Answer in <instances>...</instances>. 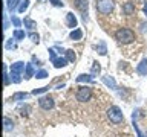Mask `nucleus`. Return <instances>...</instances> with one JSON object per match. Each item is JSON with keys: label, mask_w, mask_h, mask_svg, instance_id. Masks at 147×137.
<instances>
[{"label": "nucleus", "mask_w": 147, "mask_h": 137, "mask_svg": "<svg viewBox=\"0 0 147 137\" xmlns=\"http://www.w3.org/2000/svg\"><path fill=\"white\" fill-rule=\"evenodd\" d=\"M95 49H96V52H98L100 55H106V53H107V46H106L104 41H100V43L95 46Z\"/></svg>", "instance_id": "obj_20"}, {"label": "nucleus", "mask_w": 147, "mask_h": 137, "mask_svg": "<svg viewBox=\"0 0 147 137\" xmlns=\"http://www.w3.org/2000/svg\"><path fill=\"white\" fill-rule=\"evenodd\" d=\"M31 110H32V108H31L29 104H22L20 107H18V111H20L22 116H28V114L31 113Z\"/></svg>", "instance_id": "obj_21"}, {"label": "nucleus", "mask_w": 147, "mask_h": 137, "mask_svg": "<svg viewBox=\"0 0 147 137\" xmlns=\"http://www.w3.org/2000/svg\"><path fill=\"white\" fill-rule=\"evenodd\" d=\"M132 125H133V130H135V132H136L138 137H146V136L141 132V130H140V126H138V123H136L135 119H132Z\"/></svg>", "instance_id": "obj_29"}, {"label": "nucleus", "mask_w": 147, "mask_h": 137, "mask_svg": "<svg viewBox=\"0 0 147 137\" xmlns=\"http://www.w3.org/2000/svg\"><path fill=\"white\" fill-rule=\"evenodd\" d=\"M77 82H86V84H92L94 82V76L92 75H87V73H81V75L77 76Z\"/></svg>", "instance_id": "obj_12"}, {"label": "nucleus", "mask_w": 147, "mask_h": 137, "mask_svg": "<svg viewBox=\"0 0 147 137\" xmlns=\"http://www.w3.org/2000/svg\"><path fill=\"white\" fill-rule=\"evenodd\" d=\"M51 88V87L49 85H45V87H40V88H34V90H32V94H41V93H46V91H48Z\"/></svg>", "instance_id": "obj_27"}, {"label": "nucleus", "mask_w": 147, "mask_h": 137, "mask_svg": "<svg viewBox=\"0 0 147 137\" xmlns=\"http://www.w3.org/2000/svg\"><path fill=\"white\" fill-rule=\"evenodd\" d=\"M66 25H67V27H72V31L77 29L78 20H77V17L74 15V12H67L66 14Z\"/></svg>", "instance_id": "obj_9"}, {"label": "nucleus", "mask_w": 147, "mask_h": 137, "mask_svg": "<svg viewBox=\"0 0 147 137\" xmlns=\"http://www.w3.org/2000/svg\"><path fill=\"white\" fill-rule=\"evenodd\" d=\"M23 25H25V27H28V29H35L37 27V23L32 20V18H29V17H25L23 18Z\"/></svg>", "instance_id": "obj_19"}, {"label": "nucleus", "mask_w": 147, "mask_h": 137, "mask_svg": "<svg viewBox=\"0 0 147 137\" xmlns=\"http://www.w3.org/2000/svg\"><path fill=\"white\" fill-rule=\"evenodd\" d=\"M101 81H103V84H104L106 87H107V88L117 90V81H115L110 75H104V76H101Z\"/></svg>", "instance_id": "obj_8"}, {"label": "nucleus", "mask_w": 147, "mask_h": 137, "mask_svg": "<svg viewBox=\"0 0 147 137\" xmlns=\"http://www.w3.org/2000/svg\"><path fill=\"white\" fill-rule=\"evenodd\" d=\"M3 130L5 131H12L14 130V120H12V119H9L8 116L3 117Z\"/></svg>", "instance_id": "obj_14"}, {"label": "nucleus", "mask_w": 147, "mask_h": 137, "mask_svg": "<svg viewBox=\"0 0 147 137\" xmlns=\"http://www.w3.org/2000/svg\"><path fill=\"white\" fill-rule=\"evenodd\" d=\"M67 59L66 58H63V57H60V58H57V59H55V61L52 63L54 64V67L55 68H61V67H66L67 66Z\"/></svg>", "instance_id": "obj_16"}, {"label": "nucleus", "mask_w": 147, "mask_h": 137, "mask_svg": "<svg viewBox=\"0 0 147 137\" xmlns=\"http://www.w3.org/2000/svg\"><path fill=\"white\" fill-rule=\"evenodd\" d=\"M29 3H31L29 0H22V3L18 5V9H17V11L20 12V14H23V12H25L28 8H29Z\"/></svg>", "instance_id": "obj_25"}, {"label": "nucleus", "mask_w": 147, "mask_h": 137, "mask_svg": "<svg viewBox=\"0 0 147 137\" xmlns=\"http://www.w3.org/2000/svg\"><path fill=\"white\" fill-rule=\"evenodd\" d=\"M22 3V0H6V8L11 12H14L16 9H18V5Z\"/></svg>", "instance_id": "obj_15"}, {"label": "nucleus", "mask_w": 147, "mask_h": 137, "mask_svg": "<svg viewBox=\"0 0 147 137\" xmlns=\"http://www.w3.org/2000/svg\"><path fill=\"white\" fill-rule=\"evenodd\" d=\"M64 55H66V59L69 63H75V59H77V55H75V52H74L72 49H67L66 52H64Z\"/></svg>", "instance_id": "obj_22"}, {"label": "nucleus", "mask_w": 147, "mask_h": 137, "mask_svg": "<svg viewBox=\"0 0 147 137\" xmlns=\"http://www.w3.org/2000/svg\"><path fill=\"white\" fill-rule=\"evenodd\" d=\"M136 73L140 76H147V58H142L136 66Z\"/></svg>", "instance_id": "obj_10"}, {"label": "nucleus", "mask_w": 147, "mask_h": 137, "mask_svg": "<svg viewBox=\"0 0 147 137\" xmlns=\"http://www.w3.org/2000/svg\"><path fill=\"white\" fill-rule=\"evenodd\" d=\"M142 11H144V14L147 15V2H144V6H142Z\"/></svg>", "instance_id": "obj_36"}, {"label": "nucleus", "mask_w": 147, "mask_h": 137, "mask_svg": "<svg viewBox=\"0 0 147 137\" xmlns=\"http://www.w3.org/2000/svg\"><path fill=\"white\" fill-rule=\"evenodd\" d=\"M35 70H34V66L31 63H26V68H25V79H31L32 76H35Z\"/></svg>", "instance_id": "obj_13"}, {"label": "nucleus", "mask_w": 147, "mask_h": 137, "mask_svg": "<svg viewBox=\"0 0 147 137\" xmlns=\"http://www.w3.org/2000/svg\"><path fill=\"white\" fill-rule=\"evenodd\" d=\"M25 68H26V64L23 61L12 63V66H11V81L14 84H20L22 82V73L25 72Z\"/></svg>", "instance_id": "obj_3"}, {"label": "nucleus", "mask_w": 147, "mask_h": 137, "mask_svg": "<svg viewBox=\"0 0 147 137\" xmlns=\"http://www.w3.org/2000/svg\"><path fill=\"white\" fill-rule=\"evenodd\" d=\"M38 105H40L41 110H45V111H49V110H52V108L55 107V100H54L52 96L45 94V96H41V98L38 99Z\"/></svg>", "instance_id": "obj_6"}, {"label": "nucleus", "mask_w": 147, "mask_h": 137, "mask_svg": "<svg viewBox=\"0 0 147 137\" xmlns=\"http://www.w3.org/2000/svg\"><path fill=\"white\" fill-rule=\"evenodd\" d=\"M74 3H75V8L80 9V11L84 14V20H86V15H87V9H89V2L87 0H74Z\"/></svg>", "instance_id": "obj_7"}, {"label": "nucleus", "mask_w": 147, "mask_h": 137, "mask_svg": "<svg viewBox=\"0 0 147 137\" xmlns=\"http://www.w3.org/2000/svg\"><path fill=\"white\" fill-rule=\"evenodd\" d=\"M133 12H135V3L126 2L123 5V14H126V15H132Z\"/></svg>", "instance_id": "obj_11"}, {"label": "nucleus", "mask_w": 147, "mask_h": 137, "mask_svg": "<svg viewBox=\"0 0 147 137\" xmlns=\"http://www.w3.org/2000/svg\"><path fill=\"white\" fill-rule=\"evenodd\" d=\"M75 98H77L78 102H87V100H90V98H92V88L89 85L78 87V90L75 93Z\"/></svg>", "instance_id": "obj_5"}, {"label": "nucleus", "mask_w": 147, "mask_h": 137, "mask_svg": "<svg viewBox=\"0 0 147 137\" xmlns=\"http://www.w3.org/2000/svg\"><path fill=\"white\" fill-rule=\"evenodd\" d=\"M101 72V66L98 61H94L92 63V68H90V75H98V73Z\"/></svg>", "instance_id": "obj_24"}, {"label": "nucleus", "mask_w": 147, "mask_h": 137, "mask_svg": "<svg viewBox=\"0 0 147 137\" xmlns=\"http://www.w3.org/2000/svg\"><path fill=\"white\" fill-rule=\"evenodd\" d=\"M49 58H51V61H55L57 59V55H55V49H49Z\"/></svg>", "instance_id": "obj_33"}, {"label": "nucleus", "mask_w": 147, "mask_h": 137, "mask_svg": "<svg viewBox=\"0 0 147 137\" xmlns=\"http://www.w3.org/2000/svg\"><path fill=\"white\" fill-rule=\"evenodd\" d=\"M115 8V2L113 0H98L96 2V11L100 14H103V15H107L113 11Z\"/></svg>", "instance_id": "obj_4"}, {"label": "nucleus", "mask_w": 147, "mask_h": 137, "mask_svg": "<svg viewBox=\"0 0 147 137\" xmlns=\"http://www.w3.org/2000/svg\"><path fill=\"white\" fill-rule=\"evenodd\" d=\"M63 87H64V84H58V85H55V88L60 90V88H63Z\"/></svg>", "instance_id": "obj_37"}, {"label": "nucleus", "mask_w": 147, "mask_h": 137, "mask_svg": "<svg viewBox=\"0 0 147 137\" xmlns=\"http://www.w3.org/2000/svg\"><path fill=\"white\" fill-rule=\"evenodd\" d=\"M28 96H29V94H28L26 91H17V93H14L11 96V100H25Z\"/></svg>", "instance_id": "obj_18"}, {"label": "nucleus", "mask_w": 147, "mask_h": 137, "mask_svg": "<svg viewBox=\"0 0 147 137\" xmlns=\"http://www.w3.org/2000/svg\"><path fill=\"white\" fill-rule=\"evenodd\" d=\"M3 82H5V85H9L11 84V76L8 75V67H6V64L3 66Z\"/></svg>", "instance_id": "obj_23"}, {"label": "nucleus", "mask_w": 147, "mask_h": 137, "mask_svg": "<svg viewBox=\"0 0 147 137\" xmlns=\"http://www.w3.org/2000/svg\"><path fill=\"white\" fill-rule=\"evenodd\" d=\"M3 29L5 31L8 29V18H6V15H3Z\"/></svg>", "instance_id": "obj_35"}, {"label": "nucleus", "mask_w": 147, "mask_h": 137, "mask_svg": "<svg viewBox=\"0 0 147 137\" xmlns=\"http://www.w3.org/2000/svg\"><path fill=\"white\" fill-rule=\"evenodd\" d=\"M69 38L74 40V41L81 40V38H83V31H81V29H74L71 34H69Z\"/></svg>", "instance_id": "obj_17"}, {"label": "nucleus", "mask_w": 147, "mask_h": 137, "mask_svg": "<svg viewBox=\"0 0 147 137\" xmlns=\"http://www.w3.org/2000/svg\"><path fill=\"white\" fill-rule=\"evenodd\" d=\"M106 114H107V119L112 123H115V125H119V123L124 122V114L121 111V108L118 107V105H112V107L107 108V111H106Z\"/></svg>", "instance_id": "obj_2"}, {"label": "nucleus", "mask_w": 147, "mask_h": 137, "mask_svg": "<svg viewBox=\"0 0 147 137\" xmlns=\"http://www.w3.org/2000/svg\"><path fill=\"white\" fill-rule=\"evenodd\" d=\"M28 37L32 40V43H37V44L40 43V35L35 34V32H29V34H28Z\"/></svg>", "instance_id": "obj_30"}, {"label": "nucleus", "mask_w": 147, "mask_h": 137, "mask_svg": "<svg viewBox=\"0 0 147 137\" xmlns=\"http://www.w3.org/2000/svg\"><path fill=\"white\" fill-rule=\"evenodd\" d=\"M48 76H49V73L46 72L45 68H41V70H38V72L35 73V78H37V79H45V78H48Z\"/></svg>", "instance_id": "obj_28"}, {"label": "nucleus", "mask_w": 147, "mask_h": 137, "mask_svg": "<svg viewBox=\"0 0 147 137\" xmlns=\"http://www.w3.org/2000/svg\"><path fill=\"white\" fill-rule=\"evenodd\" d=\"M115 38L123 44H130L135 41V32L132 29H129V27H119V29L115 32Z\"/></svg>", "instance_id": "obj_1"}, {"label": "nucleus", "mask_w": 147, "mask_h": 137, "mask_svg": "<svg viewBox=\"0 0 147 137\" xmlns=\"http://www.w3.org/2000/svg\"><path fill=\"white\" fill-rule=\"evenodd\" d=\"M6 49H16V43H14V40H12V38H9V40H8Z\"/></svg>", "instance_id": "obj_34"}, {"label": "nucleus", "mask_w": 147, "mask_h": 137, "mask_svg": "<svg viewBox=\"0 0 147 137\" xmlns=\"http://www.w3.org/2000/svg\"><path fill=\"white\" fill-rule=\"evenodd\" d=\"M11 21H12V25L16 26V27H20V26H22V23H23V21L18 20L17 17H12V18H11Z\"/></svg>", "instance_id": "obj_31"}, {"label": "nucleus", "mask_w": 147, "mask_h": 137, "mask_svg": "<svg viewBox=\"0 0 147 137\" xmlns=\"http://www.w3.org/2000/svg\"><path fill=\"white\" fill-rule=\"evenodd\" d=\"M26 37V34H25V31H20V29H16L14 31V40H23Z\"/></svg>", "instance_id": "obj_26"}, {"label": "nucleus", "mask_w": 147, "mask_h": 137, "mask_svg": "<svg viewBox=\"0 0 147 137\" xmlns=\"http://www.w3.org/2000/svg\"><path fill=\"white\" fill-rule=\"evenodd\" d=\"M49 2L52 3L54 6H57V8H63V5H64V3L61 2V0H49Z\"/></svg>", "instance_id": "obj_32"}]
</instances>
